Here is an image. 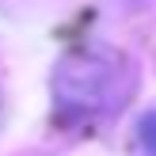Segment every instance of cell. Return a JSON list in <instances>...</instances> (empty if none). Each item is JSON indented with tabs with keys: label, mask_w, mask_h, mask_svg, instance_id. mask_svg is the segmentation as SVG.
<instances>
[{
	"label": "cell",
	"mask_w": 156,
	"mask_h": 156,
	"mask_svg": "<svg viewBox=\"0 0 156 156\" xmlns=\"http://www.w3.org/2000/svg\"><path fill=\"white\" fill-rule=\"evenodd\" d=\"M111 61L114 57H103V53L69 57L65 65L57 69V80H53V91H57L61 111H73V114L103 111V107L114 99L118 80H122V73H114Z\"/></svg>",
	"instance_id": "obj_1"
},
{
	"label": "cell",
	"mask_w": 156,
	"mask_h": 156,
	"mask_svg": "<svg viewBox=\"0 0 156 156\" xmlns=\"http://www.w3.org/2000/svg\"><path fill=\"white\" fill-rule=\"evenodd\" d=\"M133 145L141 156H156V111H145L137 118V129H133Z\"/></svg>",
	"instance_id": "obj_2"
}]
</instances>
